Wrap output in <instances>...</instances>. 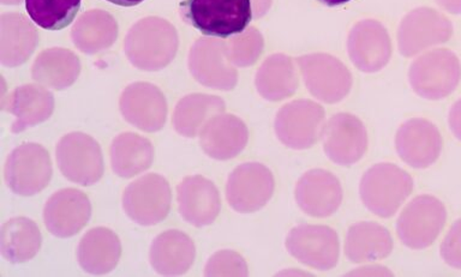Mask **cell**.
I'll use <instances>...</instances> for the list:
<instances>
[{"mask_svg": "<svg viewBox=\"0 0 461 277\" xmlns=\"http://www.w3.org/2000/svg\"><path fill=\"white\" fill-rule=\"evenodd\" d=\"M323 149L335 164L351 165L366 154L367 133L366 126L356 115L339 113L324 125Z\"/></svg>", "mask_w": 461, "mask_h": 277, "instance_id": "cell-14", "label": "cell"}, {"mask_svg": "<svg viewBox=\"0 0 461 277\" xmlns=\"http://www.w3.org/2000/svg\"><path fill=\"white\" fill-rule=\"evenodd\" d=\"M306 88L316 99L337 103L348 95L352 75L338 58L324 53L306 54L297 60Z\"/></svg>", "mask_w": 461, "mask_h": 277, "instance_id": "cell-7", "label": "cell"}, {"mask_svg": "<svg viewBox=\"0 0 461 277\" xmlns=\"http://www.w3.org/2000/svg\"><path fill=\"white\" fill-rule=\"evenodd\" d=\"M436 2L450 13H459L461 11V0H436Z\"/></svg>", "mask_w": 461, "mask_h": 277, "instance_id": "cell-40", "label": "cell"}, {"mask_svg": "<svg viewBox=\"0 0 461 277\" xmlns=\"http://www.w3.org/2000/svg\"><path fill=\"white\" fill-rule=\"evenodd\" d=\"M4 5H18V4H21L23 2V0H0Z\"/></svg>", "mask_w": 461, "mask_h": 277, "instance_id": "cell-43", "label": "cell"}, {"mask_svg": "<svg viewBox=\"0 0 461 277\" xmlns=\"http://www.w3.org/2000/svg\"><path fill=\"white\" fill-rule=\"evenodd\" d=\"M445 205L438 198L420 196L414 198L398 219V236L406 246L421 250L430 246L445 227Z\"/></svg>", "mask_w": 461, "mask_h": 277, "instance_id": "cell-9", "label": "cell"}, {"mask_svg": "<svg viewBox=\"0 0 461 277\" xmlns=\"http://www.w3.org/2000/svg\"><path fill=\"white\" fill-rule=\"evenodd\" d=\"M395 143L400 158L414 168L434 164L442 149L438 129L421 118L411 119L402 124L396 133Z\"/></svg>", "mask_w": 461, "mask_h": 277, "instance_id": "cell-19", "label": "cell"}, {"mask_svg": "<svg viewBox=\"0 0 461 277\" xmlns=\"http://www.w3.org/2000/svg\"><path fill=\"white\" fill-rule=\"evenodd\" d=\"M32 21L46 31H61L72 23L82 0H24Z\"/></svg>", "mask_w": 461, "mask_h": 277, "instance_id": "cell-34", "label": "cell"}, {"mask_svg": "<svg viewBox=\"0 0 461 277\" xmlns=\"http://www.w3.org/2000/svg\"><path fill=\"white\" fill-rule=\"evenodd\" d=\"M81 63L70 49H50L40 53L32 68L34 81L47 88L63 90L78 78Z\"/></svg>", "mask_w": 461, "mask_h": 277, "instance_id": "cell-28", "label": "cell"}, {"mask_svg": "<svg viewBox=\"0 0 461 277\" xmlns=\"http://www.w3.org/2000/svg\"><path fill=\"white\" fill-rule=\"evenodd\" d=\"M118 38V23L104 10H89L76 22L71 39L79 50L95 54L110 49Z\"/></svg>", "mask_w": 461, "mask_h": 277, "instance_id": "cell-27", "label": "cell"}, {"mask_svg": "<svg viewBox=\"0 0 461 277\" xmlns=\"http://www.w3.org/2000/svg\"><path fill=\"white\" fill-rule=\"evenodd\" d=\"M176 200L180 215L194 227L212 225L221 209L214 183L202 175L186 176L176 187Z\"/></svg>", "mask_w": 461, "mask_h": 277, "instance_id": "cell-20", "label": "cell"}, {"mask_svg": "<svg viewBox=\"0 0 461 277\" xmlns=\"http://www.w3.org/2000/svg\"><path fill=\"white\" fill-rule=\"evenodd\" d=\"M324 110L310 100H297L285 104L276 118L277 138L292 149L312 147L322 136Z\"/></svg>", "mask_w": 461, "mask_h": 277, "instance_id": "cell-10", "label": "cell"}, {"mask_svg": "<svg viewBox=\"0 0 461 277\" xmlns=\"http://www.w3.org/2000/svg\"><path fill=\"white\" fill-rule=\"evenodd\" d=\"M409 77L418 95L427 100L445 99L459 85V58L452 50H431L411 65Z\"/></svg>", "mask_w": 461, "mask_h": 277, "instance_id": "cell-4", "label": "cell"}, {"mask_svg": "<svg viewBox=\"0 0 461 277\" xmlns=\"http://www.w3.org/2000/svg\"><path fill=\"white\" fill-rule=\"evenodd\" d=\"M41 243V232L31 219H11L2 227L0 251L6 261L11 263L31 261L38 255Z\"/></svg>", "mask_w": 461, "mask_h": 277, "instance_id": "cell-32", "label": "cell"}, {"mask_svg": "<svg viewBox=\"0 0 461 277\" xmlns=\"http://www.w3.org/2000/svg\"><path fill=\"white\" fill-rule=\"evenodd\" d=\"M122 117L130 124L146 132L164 128L167 118V101L157 85L147 82L126 86L119 101Z\"/></svg>", "mask_w": 461, "mask_h": 277, "instance_id": "cell-15", "label": "cell"}, {"mask_svg": "<svg viewBox=\"0 0 461 277\" xmlns=\"http://www.w3.org/2000/svg\"><path fill=\"white\" fill-rule=\"evenodd\" d=\"M196 248L193 239L180 230H167L155 237L150 247V263L155 272L165 276L185 273L194 264Z\"/></svg>", "mask_w": 461, "mask_h": 277, "instance_id": "cell-25", "label": "cell"}, {"mask_svg": "<svg viewBox=\"0 0 461 277\" xmlns=\"http://www.w3.org/2000/svg\"><path fill=\"white\" fill-rule=\"evenodd\" d=\"M321 2L326 4L328 6H338L342 5V4L351 2V0H321Z\"/></svg>", "mask_w": 461, "mask_h": 277, "instance_id": "cell-42", "label": "cell"}, {"mask_svg": "<svg viewBox=\"0 0 461 277\" xmlns=\"http://www.w3.org/2000/svg\"><path fill=\"white\" fill-rule=\"evenodd\" d=\"M249 131L243 121L232 114H218L200 133L201 147L209 157L230 160L243 151Z\"/></svg>", "mask_w": 461, "mask_h": 277, "instance_id": "cell-22", "label": "cell"}, {"mask_svg": "<svg viewBox=\"0 0 461 277\" xmlns=\"http://www.w3.org/2000/svg\"><path fill=\"white\" fill-rule=\"evenodd\" d=\"M178 32L168 21L146 17L130 29L124 50L130 63L143 71H158L175 59Z\"/></svg>", "mask_w": 461, "mask_h": 277, "instance_id": "cell-1", "label": "cell"}, {"mask_svg": "<svg viewBox=\"0 0 461 277\" xmlns=\"http://www.w3.org/2000/svg\"><path fill=\"white\" fill-rule=\"evenodd\" d=\"M298 83L294 60L279 53L273 54L263 61L255 79L258 92L269 101H280L294 95Z\"/></svg>", "mask_w": 461, "mask_h": 277, "instance_id": "cell-30", "label": "cell"}, {"mask_svg": "<svg viewBox=\"0 0 461 277\" xmlns=\"http://www.w3.org/2000/svg\"><path fill=\"white\" fill-rule=\"evenodd\" d=\"M348 49L352 63L360 71L377 72L391 59V38L380 22L360 21L349 32Z\"/></svg>", "mask_w": 461, "mask_h": 277, "instance_id": "cell-17", "label": "cell"}, {"mask_svg": "<svg viewBox=\"0 0 461 277\" xmlns=\"http://www.w3.org/2000/svg\"><path fill=\"white\" fill-rule=\"evenodd\" d=\"M288 252L305 265L328 270L338 264L339 237L326 226H298L291 230L286 240Z\"/></svg>", "mask_w": 461, "mask_h": 277, "instance_id": "cell-16", "label": "cell"}, {"mask_svg": "<svg viewBox=\"0 0 461 277\" xmlns=\"http://www.w3.org/2000/svg\"><path fill=\"white\" fill-rule=\"evenodd\" d=\"M172 194L164 176L147 174L130 183L122 194V208L132 221L154 226L168 215Z\"/></svg>", "mask_w": 461, "mask_h": 277, "instance_id": "cell-8", "label": "cell"}, {"mask_svg": "<svg viewBox=\"0 0 461 277\" xmlns=\"http://www.w3.org/2000/svg\"><path fill=\"white\" fill-rule=\"evenodd\" d=\"M441 255L447 264L461 269V219L454 223L443 240Z\"/></svg>", "mask_w": 461, "mask_h": 277, "instance_id": "cell-37", "label": "cell"}, {"mask_svg": "<svg viewBox=\"0 0 461 277\" xmlns=\"http://www.w3.org/2000/svg\"><path fill=\"white\" fill-rule=\"evenodd\" d=\"M122 255L117 234L104 227L90 229L77 248L79 265L92 275H104L117 266Z\"/></svg>", "mask_w": 461, "mask_h": 277, "instance_id": "cell-26", "label": "cell"}, {"mask_svg": "<svg viewBox=\"0 0 461 277\" xmlns=\"http://www.w3.org/2000/svg\"><path fill=\"white\" fill-rule=\"evenodd\" d=\"M295 200L302 210L313 218H326L338 210L342 201L339 180L323 169L305 173L295 186Z\"/></svg>", "mask_w": 461, "mask_h": 277, "instance_id": "cell-21", "label": "cell"}, {"mask_svg": "<svg viewBox=\"0 0 461 277\" xmlns=\"http://www.w3.org/2000/svg\"><path fill=\"white\" fill-rule=\"evenodd\" d=\"M106 2L114 4V5L129 7L139 5V4L144 2V0H106Z\"/></svg>", "mask_w": 461, "mask_h": 277, "instance_id": "cell-41", "label": "cell"}, {"mask_svg": "<svg viewBox=\"0 0 461 277\" xmlns=\"http://www.w3.org/2000/svg\"><path fill=\"white\" fill-rule=\"evenodd\" d=\"M448 122L450 131L456 135L457 139L461 140V99L450 108Z\"/></svg>", "mask_w": 461, "mask_h": 277, "instance_id": "cell-38", "label": "cell"}, {"mask_svg": "<svg viewBox=\"0 0 461 277\" xmlns=\"http://www.w3.org/2000/svg\"><path fill=\"white\" fill-rule=\"evenodd\" d=\"M226 111V104L218 96L191 94L176 103L173 125L179 135L196 137L215 115Z\"/></svg>", "mask_w": 461, "mask_h": 277, "instance_id": "cell-31", "label": "cell"}, {"mask_svg": "<svg viewBox=\"0 0 461 277\" xmlns=\"http://www.w3.org/2000/svg\"><path fill=\"white\" fill-rule=\"evenodd\" d=\"M452 35L453 24L445 14L430 7H418L400 23L399 50L402 56L413 57L429 47L448 41Z\"/></svg>", "mask_w": 461, "mask_h": 277, "instance_id": "cell-11", "label": "cell"}, {"mask_svg": "<svg viewBox=\"0 0 461 277\" xmlns=\"http://www.w3.org/2000/svg\"><path fill=\"white\" fill-rule=\"evenodd\" d=\"M179 10L185 23L212 38L240 34L254 18L251 0H184Z\"/></svg>", "mask_w": 461, "mask_h": 277, "instance_id": "cell-2", "label": "cell"}, {"mask_svg": "<svg viewBox=\"0 0 461 277\" xmlns=\"http://www.w3.org/2000/svg\"><path fill=\"white\" fill-rule=\"evenodd\" d=\"M230 59L226 42L200 39L191 47L189 68L202 85L218 90H232L237 85L238 72Z\"/></svg>", "mask_w": 461, "mask_h": 277, "instance_id": "cell-12", "label": "cell"}, {"mask_svg": "<svg viewBox=\"0 0 461 277\" xmlns=\"http://www.w3.org/2000/svg\"><path fill=\"white\" fill-rule=\"evenodd\" d=\"M3 110L14 115L16 121L11 131L20 133L50 119L54 111V96L42 85L17 86L7 100L3 101Z\"/></svg>", "mask_w": 461, "mask_h": 277, "instance_id": "cell-23", "label": "cell"}, {"mask_svg": "<svg viewBox=\"0 0 461 277\" xmlns=\"http://www.w3.org/2000/svg\"><path fill=\"white\" fill-rule=\"evenodd\" d=\"M205 275H248V266L240 255L232 251H220L209 259L205 266Z\"/></svg>", "mask_w": 461, "mask_h": 277, "instance_id": "cell-36", "label": "cell"}, {"mask_svg": "<svg viewBox=\"0 0 461 277\" xmlns=\"http://www.w3.org/2000/svg\"><path fill=\"white\" fill-rule=\"evenodd\" d=\"M92 216V204L82 191L63 189L47 201L43 209L46 228L58 237H70L81 232Z\"/></svg>", "mask_w": 461, "mask_h": 277, "instance_id": "cell-18", "label": "cell"}, {"mask_svg": "<svg viewBox=\"0 0 461 277\" xmlns=\"http://www.w3.org/2000/svg\"><path fill=\"white\" fill-rule=\"evenodd\" d=\"M393 247L388 230L374 222H360L348 229L345 250L349 261L359 263L387 257Z\"/></svg>", "mask_w": 461, "mask_h": 277, "instance_id": "cell-33", "label": "cell"}, {"mask_svg": "<svg viewBox=\"0 0 461 277\" xmlns=\"http://www.w3.org/2000/svg\"><path fill=\"white\" fill-rule=\"evenodd\" d=\"M251 3L255 18L262 17L272 5V0H251Z\"/></svg>", "mask_w": 461, "mask_h": 277, "instance_id": "cell-39", "label": "cell"}, {"mask_svg": "<svg viewBox=\"0 0 461 277\" xmlns=\"http://www.w3.org/2000/svg\"><path fill=\"white\" fill-rule=\"evenodd\" d=\"M154 147L150 140L132 132L115 137L111 146V165L115 174L132 178L153 164Z\"/></svg>", "mask_w": 461, "mask_h": 277, "instance_id": "cell-29", "label": "cell"}, {"mask_svg": "<svg viewBox=\"0 0 461 277\" xmlns=\"http://www.w3.org/2000/svg\"><path fill=\"white\" fill-rule=\"evenodd\" d=\"M38 43V31L24 14L0 16V61L4 67H16L24 64Z\"/></svg>", "mask_w": 461, "mask_h": 277, "instance_id": "cell-24", "label": "cell"}, {"mask_svg": "<svg viewBox=\"0 0 461 277\" xmlns=\"http://www.w3.org/2000/svg\"><path fill=\"white\" fill-rule=\"evenodd\" d=\"M56 157L61 174L82 186H92L104 175L99 143L82 132L65 135L57 144Z\"/></svg>", "mask_w": 461, "mask_h": 277, "instance_id": "cell-5", "label": "cell"}, {"mask_svg": "<svg viewBox=\"0 0 461 277\" xmlns=\"http://www.w3.org/2000/svg\"><path fill=\"white\" fill-rule=\"evenodd\" d=\"M5 182L14 193L34 196L52 179V162L49 151L38 143H23L7 157Z\"/></svg>", "mask_w": 461, "mask_h": 277, "instance_id": "cell-6", "label": "cell"}, {"mask_svg": "<svg viewBox=\"0 0 461 277\" xmlns=\"http://www.w3.org/2000/svg\"><path fill=\"white\" fill-rule=\"evenodd\" d=\"M230 61L237 67H250L262 54L265 41L261 32L255 27L245 29L226 42Z\"/></svg>", "mask_w": 461, "mask_h": 277, "instance_id": "cell-35", "label": "cell"}, {"mask_svg": "<svg viewBox=\"0 0 461 277\" xmlns=\"http://www.w3.org/2000/svg\"><path fill=\"white\" fill-rule=\"evenodd\" d=\"M272 172L261 164H244L229 176L226 197L230 207L238 212H254L265 207L273 196Z\"/></svg>", "mask_w": 461, "mask_h": 277, "instance_id": "cell-13", "label": "cell"}, {"mask_svg": "<svg viewBox=\"0 0 461 277\" xmlns=\"http://www.w3.org/2000/svg\"><path fill=\"white\" fill-rule=\"evenodd\" d=\"M413 180L402 169L391 164L371 167L360 182V197L371 212L391 218L410 196Z\"/></svg>", "mask_w": 461, "mask_h": 277, "instance_id": "cell-3", "label": "cell"}]
</instances>
